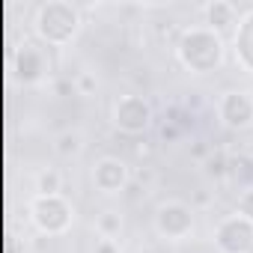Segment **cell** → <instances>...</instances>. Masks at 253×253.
Returning <instances> with one entry per match:
<instances>
[{
	"label": "cell",
	"mask_w": 253,
	"mask_h": 253,
	"mask_svg": "<svg viewBox=\"0 0 253 253\" xmlns=\"http://www.w3.org/2000/svg\"><path fill=\"white\" fill-rule=\"evenodd\" d=\"M176 60L191 75H211L226 63V36L206 24H191L176 39Z\"/></svg>",
	"instance_id": "obj_1"
},
{
	"label": "cell",
	"mask_w": 253,
	"mask_h": 253,
	"mask_svg": "<svg viewBox=\"0 0 253 253\" xmlns=\"http://www.w3.org/2000/svg\"><path fill=\"white\" fill-rule=\"evenodd\" d=\"M81 24H84L81 9L69 0H45L33 12V33L51 48L69 45L81 33Z\"/></svg>",
	"instance_id": "obj_2"
},
{
	"label": "cell",
	"mask_w": 253,
	"mask_h": 253,
	"mask_svg": "<svg viewBox=\"0 0 253 253\" xmlns=\"http://www.w3.org/2000/svg\"><path fill=\"white\" fill-rule=\"evenodd\" d=\"M27 217L36 232L57 238L66 235L75 223V206L63 194H33L27 203Z\"/></svg>",
	"instance_id": "obj_3"
},
{
	"label": "cell",
	"mask_w": 253,
	"mask_h": 253,
	"mask_svg": "<svg viewBox=\"0 0 253 253\" xmlns=\"http://www.w3.org/2000/svg\"><path fill=\"white\" fill-rule=\"evenodd\" d=\"M152 104L137 95V92H128V95H119L110 107V122H113V128L119 134H128V137H140L152 128Z\"/></svg>",
	"instance_id": "obj_4"
},
{
	"label": "cell",
	"mask_w": 253,
	"mask_h": 253,
	"mask_svg": "<svg viewBox=\"0 0 253 253\" xmlns=\"http://www.w3.org/2000/svg\"><path fill=\"white\" fill-rule=\"evenodd\" d=\"M197 226V214L185 200H164L152 214V229L164 241H185Z\"/></svg>",
	"instance_id": "obj_5"
},
{
	"label": "cell",
	"mask_w": 253,
	"mask_h": 253,
	"mask_svg": "<svg viewBox=\"0 0 253 253\" xmlns=\"http://www.w3.org/2000/svg\"><path fill=\"white\" fill-rule=\"evenodd\" d=\"M214 250L217 253H253V220L235 214H226L214 226Z\"/></svg>",
	"instance_id": "obj_6"
},
{
	"label": "cell",
	"mask_w": 253,
	"mask_h": 253,
	"mask_svg": "<svg viewBox=\"0 0 253 253\" xmlns=\"http://www.w3.org/2000/svg\"><path fill=\"white\" fill-rule=\"evenodd\" d=\"M89 179H92V188L104 197H113V194H122L131 182V167L128 161H122L116 155H104L92 164L89 170Z\"/></svg>",
	"instance_id": "obj_7"
},
{
	"label": "cell",
	"mask_w": 253,
	"mask_h": 253,
	"mask_svg": "<svg viewBox=\"0 0 253 253\" xmlns=\"http://www.w3.org/2000/svg\"><path fill=\"white\" fill-rule=\"evenodd\" d=\"M217 116L229 131H244L253 125V92L250 89H226L217 98Z\"/></svg>",
	"instance_id": "obj_8"
},
{
	"label": "cell",
	"mask_w": 253,
	"mask_h": 253,
	"mask_svg": "<svg viewBox=\"0 0 253 253\" xmlns=\"http://www.w3.org/2000/svg\"><path fill=\"white\" fill-rule=\"evenodd\" d=\"M12 72H15V81L24 84V86L39 84V81L48 75L45 51L36 48V45H30V42H24V45L15 51V57H12Z\"/></svg>",
	"instance_id": "obj_9"
},
{
	"label": "cell",
	"mask_w": 253,
	"mask_h": 253,
	"mask_svg": "<svg viewBox=\"0 0 253 253\" xmlns=\"http://www.w3.org/2000/svg\"><path fill=\"white\" fill-rule=\"evenodd\" d=\"M232 54H235V63L253 75V6L241 12L238 18V27L232 33Z\"/></svg>",
	"instance_id": "obj_10"
},
{
	"label": "cell",
	"mask_w": 253,
	"mask_h": 253,
	"mask_svg": "<svg viewBox=\"0 0 253 253\" xmlns=\"http://www.w3.org/2000/svg\"><path fill=\"white\" fill-rule=\"evenodd\" d=\"M203 24L206 27H211V30H217L220 36L226 33V30H232L235 33V27H238V9H235V3H229V0H211V3H206L203 6Z\"/></svg>",
	"instance_id": "obj_11"
},
{
	"label": "cell",
	"mask_w": 253,
	"mask_h": 253,
	"mask_svg": "<svg viewBox=\"0 0 253 253\" xmlns=\"http://www.w3.org/2000/svg\"><path fill=\"white\" fill-rule=\"evenodd\" d=\"M54 152L60 158H78L84 152V134L78 128H63L57 137H54Z\"/></svg>",
	"instance_id": "obj_12"
},
{
	"label": "cell",
	"mask_w": 253,
	"mask_h": 253,
	"mask_svg": "<svg viewBox=\"0 0 253 253\" xmlns=\"http://www.w3.org/2000/svg\"><path fill=\"white\" fill-rule=\"evenodd\" d=\"M92 226H95V235H98V238H110V241H116V238L122 235V214H119L116 209H104V211L95 214Z\"/></svg>",
	"instance_id": "obj_13"
},
{
	"label": "cell",
	"mask_w": 253,
	"mask_h": 253,
	"mask_svg": "<svg viewBox=\"0 0 253 253\" xmlns=\"http://www.w3.org/2000/svg\"><path fill=\"white\" fill-rule=\"evenodd\" d=\"M36 194H63V173L57 167H42L33 179Z\"/></svg>",
	"instance_id": "obj_14"
},
{
	"label": "cell",
	"mask_w": 253,
	"mask_h": 253,
	"mask_svg": "<svg viewBox=\"0 0 253 253\" xmlns=\"http://www.w3.org/2000/svg\"><path fill=\"white\" fill-rule=\"evenodd\" d=\"M72 86H75V92L84 95V98H92V95L98 92V81H95L92 72H78L75 81H72Z\"/></svg>",
	"instance_id": "obj_15"
},
{
	"label": "cell",
	"mask_w": 253,
	"mask_h": 253,
	"mask_svg": "<svg viewBox=\"0 0 253 253\" xmlns=\"http://www.w3.org/2000/svg\"><path fill=\"white\" fill-rule=\"evenodd\" d=\"M235 211H238L241 217H247V220H253V185H250V188H244V191L238 194V203H235Z\"/></svg>",
	"instance_id": "obj_16"
},
{
	"label": "cell",
	"mask_w": 253,
	"mask_h": 253,
	"mask_svg": "<svg viewBox=\"0 0 253 253\" xmlns=\"http://www.w3.org/2000/svg\"><path fill=\"white\" fill-rule=\"evenodd\" d=\"M95 253H119V247L110 238H95Z\"/></svg>",
	"instance_id": "obj_17"
},
{
	"label": "cell",
	"mask_w": 253,
	"mask_h": 253,
	"mask_svg": "<svg viewBox=\"0 0 253 253\" xmlns=\"http://www.w3.org/2000/svg\"><path fill=\"white\" fill-rule=\"evenodd\" d=\"M209 173H211V176H223V173H226V161H223L220 155H217V158H209Z\"/></svg>",
	"instance_id": "obj_18"
}]
</instances>
